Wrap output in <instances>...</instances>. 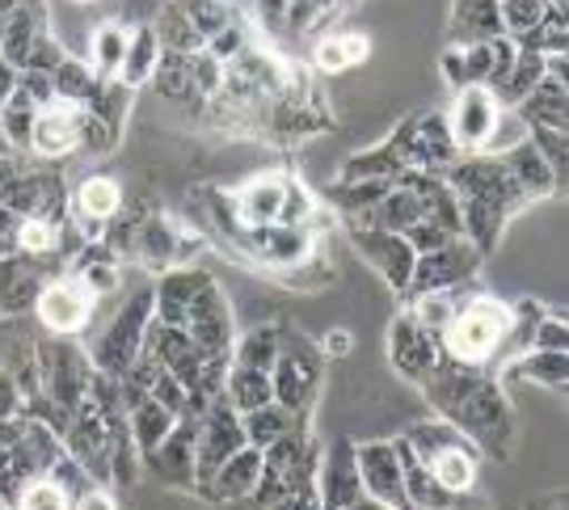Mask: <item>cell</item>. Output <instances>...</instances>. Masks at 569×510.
Returning a JSON list of instances; mask_svg holds the SVG:
<instances>
[{
  "instance_id": "6da1fadb",
  "label": "cell",
  "mask_w": 569,
  "mask_h": 510,
  "mask_svg": "<svg viewBox=\"0 0 569 510\" xmlns=\"http://www.w3.org/2000/svg\"><path fill=\"white\" fill-rule=\"evenodd\" d=\"M422 392L435 413L451 422L472 448L489 451L493 460H507L515 439V409H510L507 384H498L481 368H465L456 359H439V368L422 380Z\"/></svg>"
},
{
  "instance_id": "7a4b0ae2",
  "label": "cell",
  "mask_w": 569,
  "mask_h": 510,
  "mask_svg": "<svg viewBox=\"0 0 569 510\" xmlns=\"http://www.w3.org/2000/svg\"><path fill=\"white\" fill-rule=\"evenodd\" d=\"M439 178L451 186V194L460 203V237L481 258H489L498 249L510 216L531 203L528 194L519 190V182L510 178V169L493 152L456 157Z\"/></svg>"
},
{
  "instance_id": "3957f363",
  "label": "cell",
  "mask_w": 569,
  "mask_h": 510,
  "mask_svg": "<svg viewBox=\"0 0 569 510\" xmlns=\"http://www.w3.org/2000/svg\"><path fill=\"white\" fill-rule=\"evenodd\" d=\"M507 333H510V304L472 291L465 304H456V317L443 329L439 347H443L448 359L465 363V368H481L489 376L498 350L507 342Z\"/></svg>"
},
{
  "instance_id": "277c9868",
  "label": "cell",
  "mask_w": 569,
  "mask_h": 510,
  "mask_svg": "<svg viewBox=\"0 0 569 510\" xmlns=\"http://www.w3.org/2000/svg\"><path fill=\"white\" fill-rule=\"evenodd\" d=\"M321 384H326V354L300 329L279 326V354H274V368H270L274 406L308 418L317 397H321Z\"/></svg>"
},
{
  "instance_id": "5b68a950",
  "label": "cell",
  "mask_w": 569,
  "mask_h": 510,
  "mask_svg": "<svg viewBox=\"0 0 569 510\" xmlns=\"http://www.w3.org/2000/svg\"><path fill=\"white\" fill-rule=\"evenodd\" d=\"M148 326H152V287L136 291V296L122 304V312H114V321L102 329V338L93 342V354H89V359H93V371H102L110 380L127 376V368L140 359Z\"/></svg>"
},
{
  "instance_id": "8992f818",
  "label": "cell",
  "mask_w": 569,
  "mask_h": 510,
  "mask_svg": "<svg viewBox=\"0 0 569 510\" xmlns=\"http://www.w3.org/2000/svg\"><path fill=\"white\" fill-rule=\"evenodd\" d=\"M388 143L397 148V157L406 161V169H427V173H443L460 157L456 143H451L443 110H418V114H409L406 123L388 136Z\"/></svg>"
},
{
  "instance_id": "52a82bcc",
  "label": "cell",
  "mask_w": 569,
  "mask_h": 510,
  "mask_svg": "<svg viewBox=\"0 0 569 510\" xmlns=\"http://www.w3.org/2000/svg\"><path fill=\"white\" fill-rule=\"evenodd\" d=\"M241 448H244L241 413L228 406L224 397H216L199 413V434H194V490H203L207 481L216 477V469Z\"/></svg>"
},
{
  "instance_id": "ba28073f",
  "label": "cell",
  "mask_w": 569,
  "mask_h": 510,
  "mask_svg": "<svg viewBox=\"0 0 569 510\" xmlns=\"http://www.w3.org/2000/svg\"><path fill=\"white\" fill-rule=\"evenodd\" d=\"M186 338L203 350L207 359H228L232 363V342H237V326H232V304L216 287V279L194 296V304L186 308Z\"/></svg>"
},
{
  "instance_id": "9c48e42d",
  "label": "cell",
  "mask_w": 569,
  "mask_h": 510,
  "mask_svg": "<svg viewBox=\"0 0 569 510\" xmlns=\"http://www.w3.org/2000/svg\"><path fill=\"white\" fill-rule=\"evenodd\" d=\"M481 253L468 246L465 237H456L448 246L430 249V253H418L413 262V274H409L406 300L413 296H427V291H451V287H465L477 270H481Z\"/></svg>"
},
{
  "instance_id": "30bf717a",
  "label": "cell",
  "mask_w": 569,
  "mask_h": 510,
  "mask_svg": "<svg viewBox=\"0 0 569 510\" xmlns=\"http://www.w3.org/2000/svg\"><path fill=\"white\" fill-rule=\"evenodd\" d=\"M443 119H448L451 143H456L460 157L486 152L493 131H498V119H502V102L489 89H481V84H468V89L456 93L451 110H443Z\"/></svg>"
},
{
  "instance_id": "8fae6325",
  "label": "cell",
  "mask_w": 569,
  "mask_h": 510,
  "mask_svg": "<svg viewBox=\"0 0 569 510\" xmlns=\"http://www.w3.org/2000/svg\"><path fill=\"white\" fill-rule=\"evenodd\" d=\"M0 203L9 207L18 220H68V194H63L60 173L30 169L0 190Z\"/></svg>"
},
{
  "instance_id": "7c38bea8",
  "label": "cell",
  "mask_w": 569,
  "mask_h": 510,
  "mask_svg": "<svg viewBox=\"0 0 569 510\" xmlns=\"http://www.w3.org/2000/svg\"><path fill=\"white\" fill-rule=\"evenodd\" d=\"M350 246L359 249V258H363L380 279H385L392 291H401L406 296L409 287V274H413V262H418V253L409 249V241L401 232H385V228H359L350 224Z\"/></svg>"
},
{
  "instance_id": "4fadbf2b",
  "label": "cell",
  "mask_w": 569,
  "mask_h": 510,
  "mask_svg": "<svg viewBox=\"0 0 569 510\" xmlns=\"http://www.w3.org/2000/svg\"><path fill=\"white\" fill-rule=\"evenodd\" d=\"M34 312H39V321L56 338H68V333H81L89 326V317H93V291L77 279V274H68V279H47V287L39 291V300H34Z\"/></svg>"
},
{
  "instance_id": "5bb4252c",
  "label": "cell",
  "mask_w": 569,
  "mask_h": 510,
  "mask_svg": "<svg viewBox=\"0 0 569 510\" xmlns=\"http://www.w3.org/2000/svg\"><path fill=\"white\" fill-rule=\"evenodd\" d=\"M388 359H392V368L406 376L409 384H422L430 371L439 368V359H443V347H439V338L422 329L409 312H397L392 317V329H388Z\"/></svg>"
},
{
  "instance_id": "9a60e30c",
  "label": "cell",
  "mask_w": 569,
  "mask_h": 510,
  "mask_svg": "<svg viewBox=\"0 0 569 510\" xmlns=\"http://www.w3.org/2000/svg\"><path fill=\"white\" fill-rule=\"evenodd\" d=\"M355 460H359V481L363 493L385 502L388 510H409L406 481H401V460L392 439H371V443H355Z\"/></svg>"
},
{
  "instance_id": "2e32d148",
  "label": "cell",
  "mask_w": 569,
  "mask_h": 510,
  "mask_svg": "<svg viewBox=\"0 0 569 510\" xmlns=\"http://www.w3.org/2000/svg\"><path fill=\"white\" fill-rule=\"evenodd\" d=\"M81 136H84V106L77 102H47L34 114V127H30V148L47 157V161H56V157H72L77 148H81Z\"/></svg>"
},
{
  "instance_id": "e0dca14e",
  "label": "cell",
  "mask_w": 569,
  "mask_h": 510,
  "mask_svg": "<svg viewBox=\"0 0 569 510\" xmlns=\"http://www.w3.org/2000/svg\"><path fill=\"white\" fill-rule=\"evenodd\" d=\"M194 434H199V413H186L164 434V443L152 456H143V464L161 477L164 486L194 490Z\"/></svg>"
},
{
  "instance_id": "ac0fdd59",
  "label": "cell",
  "mask_w": 569,
  "mask_h": 510,
  "mask_svg": "<svg viewBox=\"0 0 569 510\" xmlns=\"http://www.w3.org/2000/svg\"><path fill=\"white\" fill-rule=\"evenodd\" d=\"M122 211V190L110 178H84L77 194L68 199V216L84 241H102L106 224H114Z\"/></svg>"
},
{
  "instance_id": "d6986e66",
  "label": "cell",
  "mask_w": 569,
  "mask_h": 510,
  "mask_svg": "<svg viewBox=\"0 0 569 510\" xmlns=\"http://www.w3.org/2000/svg\"><path fill=\"white\" fill-rule=\"evenodd\" d=\"M317 493H321V510H346L355 507L359 498H367L350 439H333L329 456L317 464Z\"/></svg>"
},
{
  "instance_id": "ffe728a7",
  "label": "cell",
  "mask_w": 569,
  "mask_h": 510,
  "mask_svg": "<svg viewBox=\"0 0 569 510\" xmlns=\"http://www.w3.org/2000/svg\"><path fill=\"white\" fill-rule=\"evenodd\" d=\"M42 34H47V9H42V0H18L9 13H0V60L13 63L21 72Z\"/></svg>"
},
{
  "instance_id": "44dd1931",
  "label": "cell",
  "mask_w": 569,
  "mask_h": 510,
  "mask_svg": "<svg viewBox=\"0 0 569 510\" xmlns=\"http://www.w3.org/2000/svg\"><path fill=\"white\" fill-rule=\"evenodd\" d=\"M287 173H262L253 182H244L237 194H228L232 203V216H237V228H262V224H279V211H283V194H287Z\"/></svg>"
},
{
  "instance_id": "7402d4cb",
  "label": "cell",
  "mask_w": 569,
  "mask_h": 510,
  "mask_svg": "<svg viewBox=\"0 0 569 510\" xmlns=\"http://www.w3.org/2000/svg\"><path fill=\"white\" fill-rule=\"evenodd\" d=\"M42 287H47L42 262L26 258V253H9V258H0V312L18 317V312H26V308H34Z\"/></svg>"
},
{
  "instance_id": "603a6c76",
  "label": "cell",
  "mask_w": 569,
  "mask_h": 510,
  "mask_svg": "<svg viewBox=\"0 0 569 510\" xmlns=\"http://www.w3.org/2000/svg\"><path fill=\"white\" fill-rule=\"evenodd\" d=\"M493 157L507 164L510 178L519 182V190L528 194L531 203H536V199H552V194H561V190H557V178H552V169L545 164V157L536 152V143H531L528 136H523V140H515L510 148H502V152H493Z\"/></svg>"
},
{
  "instance_id": "cb8c5ba5",
  "label": "cell",
  "mask_w": 569,
  "mask_h": 510,
  "mask_svg": "<svg viewBox=\"0 0 569 510\" xmlns=\"http://www.w3.org/2000/svg\"><path fill=\"white\" fill-rule=\"evenodd\" d=\"M258 472H262V451L244 443L237 456H228L224 464L216 469V477L199 493H207L211 502H244L258 486Z\"/></svg>"
},
{
  "instance_id": "d4e9b609",
  "label": "cell",
  "mask_w": 569,
  "mask_h": 510,
  "mask_svg": "<svg viewBox=\"0 0 569 510\" xmlns=\"http://www.w3.org/2000/svg\"><path fill=\"white\" fill-rule=\"evenodd\" d=\"M460 56H465V72H468V84H481V89H498V84L507 81V72L515 68V56H519V42L515 39H489V42H472V47H460Z\"/></svg>"
},
{
  "instance_id": "484cf974",
  "label": "cell",
  "mask_w": 569,
  "mask_h": 510,
  "mask_svg": "<svg viewBox=\"0 0 569 510\" xmlns=\"http://www.w3.org/2000/svg\"><path fill=\"white\" fill-rule=\"evenodd\" d=\"M493 380H498V384H507V380H531V384H545L549 392H566L569 354L566 350H523V354L510 359Z\"/></svg>"
},
{
  "instance_id": "4316f807",
  "label": "cell",
  "mask_w": 569,
  "mask_h": 510,
  "mask_svg": "<svg viewBox=\"0 0 569 510\" xmlns=\"http://www.w3.org/2000/svg\"><path fill=\"white\" fill-rule=\"evenodd\" d=\"M502 39L498 0H456L451 4V42L448 47H472V42Z\"/></svg>"
},
{
  "instance_id": "83f0119b",
  "label": "cell",
  "mask_w": 569,
  "mask_h": 510,
  "mask_svg": "<svg viewBox=\"0 0 569 510\" xmlns=\"http://www.w3.org/2000/svg\"><path fill=\"white\" fill-rule=\"evenodd\" d=\"M519 123L523 127H552V131H566L569 119V98H566V81H557L545 72V81L531 89L523 102L515 106Z\"/></svg>"
},
{
  "instance_id": "f1b7e54d",
  "label": "cell",
  "mask_w": 569,
  "mask_h": 510,
  "mask_svg": "<svg viewBox=\"0 0 569 510\" xmlns=\"http://www.w3.org/2000/svg\"><path fill=\"white\" fill-rule=\"evenodd\" d=\"M427 469L448 498H465L477 486V451H472V443H456V448L435 451L427 460Z\"/></svg>"
},
{
  "instance_id": "f546056e",
  "label": "cell",
  "mask_w": 569,
  "mask_h": 510,
  "mask_svg": "<svg viewBox=\"0 0 569 510\" xmlns=\"http://www.w3.org/2000/svg\"><path fill=\"white\" fill-rule=\"evenodd\" d=\"M157 60H161L157 30H152V26H136V30L127 34V56H122V68H119V77H114V81L127 84V89H140V84L152 81Z\"/></svg>"
},
{
  "instance_id": "4dcf8cb0",
  "label": "cell",
  "mask_w": 569,
  "mask_h": 510,
  "mask_svg": "<svg viewBox=\"0 0 569 510\" xmlns=\"http://www.w3.org/2000/svg\"><path fill=\"white\" fill-rule=\"evenodd\" d=\"M173 422H178V418H173L164 406H157L152 397H148V401H140V406L127 409V427H131V443H136V451H140V460L161 448L164 434L173 430Z\"/></svg>"
},
{
  "instance_id": "1f68e13d",
  "label": "cell",
  "mask_w": 569,
  "mask_h": 510,
  "mask_svg": "<svg viewBox=\"0 0 569 510\" xmlns=\"http://www.w3.org/2000/svg\"><path fill=\"white\" fill-rule=\"evenodd\" d=\"M224 397L228 406L237 409V413H249V409H262L274 401V388H270V371H253V368H228L224 376Z\"/></svg>"
},
{
  "instance_id": "d6a6232c",
  "label": "cell",
  "mask_w": 569,
  "mask_h": 510,
  "mask_svg": "<svg viewBox=\"0 0 569 510\" xmlns=\"http://www.w3.org/2000/svg\"><path fill=\"white\" fill-rule=\"evenodd\" d=\"M51 89H56V98L60 102H77V106H93L98 98H102V89H106V81L89 68V63H81V60H68L51 72Z\"/></svg>"
},
{
  "instance_id": "836d02e7",
  "label": "cell",
  "mask_w": 569,
  "mask_h": 510,
  "mask_svg": "<svg viewBox=\"0 0 569 510\" xmlns=\"http://www.w3.org/2000/svg\"><path fill=\"white\" fill-rule=\"evenodd\" d=\"M540 81H545V56H540V51H528V47H519L515 68L507 72V81L493 89V98L502 102V110H515V106L523 102Z\"/></svg>"
},
{
  "instance_id": "e575fe53",
  "label": "cell",
  "mask_w": 569,
  "mask_h": 510,
  "mask_svg": "<svg viewBox=\"0 0 569 510\" xmlns=\"http://www.w3.org/2000/svg\"><path fill=\"white\" fill-rule=\"evenodd\" d=\"M296 422H308V418H300V413H287V409L274 406V401H270V406H262V409H249V413H241L244 443H249V448H258V451H266L274 439H283Z\"/></svg>"
},
{
  "instance_id": "d590c367",
  "label": "cell",
  "mask_w": 569,
  "mask_h": 510,
  "mask_svg": "<svg viewBox=\"0 0 569 510\" xmlns=\"http://www.w3.org/2000/svg\"><path fill=\"white\" fill-rule=\"evenodd\" d=\"M397 173H406V161L397 157V148L392 143H376V148H367V152H355L350 161L342 164V173H338V182H367V178H397Z\"/></svg>"
},
{
  "instance_id": "8d00e7d4",
  "label": "cell",
  "mask_w": 569,
  "mask_h": 510,
  "mask_svg": "<svg viewBox=\"0 0 569 510\" xmlns=\"http://www.w3.org/2000/svg\"><path fill=\"white\" fill-rule=\"evenodd\" d=\"M157 42H161V51H178V56H199L207 42H203V34L186 21V13L169 0L161 9V18H157Z\"/></svg>"
},
{
  "instance_id": "74e56055",
  "label": "cell",
  "mask_w": 569,
  "mask_h": 510,
  "mask_svg": "<svg viewBox=\"0 0 569 510\" xmlns=\"http://www.w3.org/2000/svg\"><path fill=\"white\" fill-rule=\"evenodd\" d=\"M274 354H279V326H258L232 342V363L237 368L270 371L274 368Z\"/></svg>"
},
{
  "instance_id": "f35d334b",
  "label": "cell",
  "mask_w": 569,
  "mask_h": 510,
  "mask_svg": "<svg viewBox=\"0 0 569 510\" xmlns=\"http://www.w3.org/2000/svg\"><path fill=\"white\" fill-rule=\"evenodd\" d=\"M127 34H131V30H122V21L98 26V34H93V72H98L102 81H114V77H119L122 56H127Z\"/></svg>"
},
{
  "instance_id": "ab89813d",
  "label": "cell",
  "mask_w": 569,
  "mask_h": 510,
  "mask_svg": "<svg viewBox=\"0 0 569 510\" xmlns=\"http://www.w3.org/2000/svg\"><path fill=\"white\" fill-rule=\"evenodd\" d=\"M173 4H178L186 13V21L203 34V42L216 39L224 26H232V21L241 18V13L232 9V0H173Z\"/></svg>"
},
{
  "instance_id": "60d3db41",
  "label": "cell",
  "mask_w": 569,
  "mask_h": 510,
  "mask_svg": "<svg viewBox=\"0 0 569 510\" xmlns=\"http://www.w3.org/2000/svg\"><path fill=\"white\" fill-rule=\"evenodd\" d=\"M549 0H498V18H502V34L515 42H523L545 21Z\"/></svg>"
},
{
  "instance_id": "b9f144b4",
  "label": "cell",
  "mask_w": 569,
  "mask_h": 510,
  "mask_svg": "<svg viewBox=\"0 0 569 510\" xmlns=\"http://www.w3.org/2000/svg\"><path fill=\"white\" fill-rule=\"evenodd\" d=\"M152 84L161 98H190L194 93V81H190V56H178V51H161L157 60V72H152Z\"/></svg>"
},
{
  "instance_id": "7bdbcfd3",
  "label": "cell",
  "mask_w": 569,
  "mask_h": 510,
  "mask_svg": "<svg viewBox=\"0 0 569 510\" xmlns=\"http://www.w3.org/2000/svg\"><path fill=\"white\" fill-rule=\"evenodd\" d=\"M528 140L536 143V152H540V157H545V164L552 169V178H557V190L566 194V178H569L566 131H552V127H528Z\"/></svg>"
},
{
  "instance_id": "ee69618b",
  "label": "cell",
  "mask_w": 569,
  "mask_h": 510,
  "mask_svg": "<svg viewBox=\"0 0 569 510\" xmlns=\"http://www.w3.org/2000/svg\"><path fill=\"white\" fill-rule=\"evenodd\" d=\"M566 9H557V4H549V13H545V21L531 30L528 39L519 42V47H528V51H540V56H566Z\"/></svg>"
},
{
  "instance_id": "f6af8a7d",
  "label": "cell",
  "mask_w": 569,
  "mask_h": 510,
  "mask_svg": "<svg viewBox=\"0 0 569 510\" xmlns=\"http://www.w3.org/2000/svg\"><path fill=\"white\" fill-rule=\"evenodd\" d=\"M13 510H72V498L51 477H39L13 498Z\"/></svg>"
},
{
  "instance_id": "bcb514c9",
  "label": "cell",
  "mask_w": 569,
  "mask_h": 510,
  "mask_svg": "<svg viewBox=\"0 0 569 510\" xmlns=\"http://www.w3.org/2000/svg\"><path fill=\"white\" fill-rule=\"evenodd\" d=\"M249 42H253V30H249V21H244V18H237L232 26H224V30L216 34V39H207L203 51L211 56V60L232 63L244 51V47H249Z\"/></svg>"
},
{
  "instance_id": "7dc6e473",
  "label": "cell",
  "mask_w": 569,
  "mask_h": 510,
  "mask_svg": "<svg viewBox=\"0 0 569 510\" xmlns=\"http://www.w3.org/2000/svg\"><path fill=\"white\" fill-rule=\"evenodd\" d=\"M190 81H194V93H203V98H216V93H220V84H224V63L211 60L207 51L190 56Z\"/></svg>"
},
{
  "instance_id": "c3c4849f",
  "label": "cell",
  "mask_w": 569,
  "mask_h": 510,
  "mask_svg": "<svg viewBox=\"0 0 569 510\" xmlns=\"http://www.w3.org/2000/svg\"><path fill=\"white\" fill-rule=\"evenodd\" d=\"M401 237L409 241V249H413V253H430V249H439V246H448V241H456L460 232H451V228L435 224V220H418V224L406 228Z\"/></svg>"
},
{
  "instance_id": "681fc988",
  "label": "cell",
  "mask_w": 569,
  "mask_h": 510,
  "mask_svg": "<svg viewBox=\"0 0 569 510\" xmlns=\"http://www.w3.org/2000/svg\"><path fill=\"white\" fill-rule=\"evenodd\" d=\"M312 68H317V72H326V77H338V72H346V68H355L350 56H346V47H342V34L321 39L317 47H312Z\"/></svg>"
},
{
  "instance_id": "f907efd6",
  "label": "cell",
  "mask_w": 569,
  "mask_h": 510,
  "mask_svg": "<svg viewBox=\"0 0 569 510\" xmlns=\"http://www.w3.org/2000/svg\"><path fill=\"white\" fill-rule=\"evenodd\" d=\"M531 350H569L566 317H557V312H545V317L536 321V333H531Z\"/></svg>"
},
{
  "instance_id": "816d5d0a",
  "label": "cell",
  "mask_w": 569,
  "mask_h": 510,
  "mask_svg": "<svg viewBox=\"0 0 569 510\" xmlns=\"http://www.w3.org/2000/svg\"><path fill=\"white\" fill-rule=\"evenodd\" d=\"M439 68H443V81L460 93V89H468V72H465V56H460V47H448L443 51V60H439Z\"/></svg>"
},
{
  "instance_id": "f5cc1de1",
  "label": "cell",
  "mask_w": 569,
  "mask_h": 510,
  "mask_svg": "<svg viewBox=\"0 0 569 510\" xmlns=\"http://www.w3.org/2000/svg\"><path fill=\"white\" fill-rule=\"evenodd\" d=\"M18 228H21V220L9 211V207L0 203V258L18 253Z\"/></svg>"
},
{
  "instance_id": "db71d44e",
  "label": "cell",
  "mask_w": 569,
  "mask_h": 510,
  "mask_svg": "<svg viewBox=\"0 0 569 510\" xmlns=\"http://www.w3.org/2000/svg\"><path fill=\"white\" fill-rule=\"evenodd\" d=\"M350 347H355V338H350L346 329H333V333H326V338L317 342V350L326 354V363H329V359H346V354H350Z\"/></svg>"
},
{
  "instance_id": "11a10c76",
  "label": "cell",
  "mask_w": 569,
  "mask_h": 510,
  "mask_svg": "<svg viewBox=\"0 0 569 510\" xmlns=\"http://www.w3.org/2000/svg\"><path fill=\"white\" fill-rule=\"evenodd\" d=\"M253 9H258V18H262L266 30H279L283 26V13L291 9V0H249Z\"/></svg>"
},
{
  "instance_id": "9f6ffc18",
  "label": "cell",
  "mask_w": 569,
  "mask_h": 510,
  "mask_svg": "<svg viewBox=\"0 0 569 510\" xmlns=\"http://www.w3.org/2000/svg\"><path fill=\"white\" fill-rule=\"evenodd\" d=\"M72 510H119V502L110 498L106 486H93V490H84L81 498L72 502Z\"/></svg>"
},
{
  "instance_id": "6f0895ef",
  "label": "cell",
  "mask_w": 569,
  "mask_h": 510,
  "mask_svg": "<svg viewBox=\"0 0 569 510\" xmlns=\"http://www.w3.org/2000/svg\"><path fill=\"white\" fill-rule=\"evenodd\" d=\"M342 47L346 56H350V63H363L371 56V39L367 34H342Z\"/></svg>"
},
{
  "instance_id": "680465c9",
  "label": "cell",
  "mask_w": 569,
  "mask_h": 510,
  "mask_svg": "<svg viewBox=\"0 0 569 510\" xmlns=\"http://www.w3.org/2000/svg\"><path fill=\"white\" fill-rule=\"evenodd\" d=\"M13 89H18V68L13 63L0 60V106L13 98Z\"/></svg>"
},
{
  "instance_id": "91938a15",
  "label": "cell",
  "mask_w": 569,
  "mask_h": 510,
  "mask_svg": "<svg viewBox=\"0 0 569 510\" xmlns=\"http://www.w3.org/2000/svg\"><path fill=\"white\" fill-rule=\"evenodd\" d=\"M13 178H18V161L13 157H0V190L13 182Z\"/></svg>"
},
{
  "instance_id": "94428289",
  "label": "cell",
  "mask_w": 569,
  "mask_h": 510,
  "mask_svg": "<svg viewBox=\"0 0 569 510\" xmlns=\"http://www.w3.org/2000/svg\"><path fill=\"white\" fill-rule=\"evenodd\" d=\"M346 510H388L385 502H376V498H359L355 507H346Z\"/></svg>"
},
{
  "instance_id": "6125c7cd",
  "label": "cell",
  "mask_w": 569,
  "mask_h": 510,
  "mask_svg": "<svg viewBox=\"0 0 569 510\" xmlns=\"http://www.w3.org/2000/svg\"><path fill=\"white\" fill-rule=\"evenodd\" d=\"M439 510H486V507H481V502H465V507H460V502H451V507H439Z\"/></svg>"
},
{
  "instance_id": "be15d7a7",
  "label": "cell",
  "mask_w": 569,
  "mask_h": 510,
  "mask_svg": "<svg viewBox=\"0 0 569 510\" xmlns=\"http://www.w3.org/2000/svg\"><path fill=\"white\" fill-rule=\"evenodd\" d=\"M13 152V143H9V136H4V127H0V157H9Z\"/></svg>"
},
{
  "instance_id": "e7e4bbea",
  "label": "cell",
  "mask_w": 569,
  "mask_h": 510,
  "mask_svg": "<svg viewBox=\"0 0 569 510\" xmlns=\"http://www.w3.org/2000/svg\"><path fill=\"white\" fill-rule=\"evenodd\" d=\"M308 4H317L321 13H329V9H333V4H342V0H308Z\"/></svg>"
},
{
  "instance_id": "03108f58",
  "label": "cell",
  "mask_w": 569,
  "mask_h": 510,
  "mask_svg": "<svg viewBox=\"0 0 569 510\" xmlns=\"http://www.w3.org/2000/svg\"><path fill=\"white\" fill-rule=\"evenodd\" d=\"M0 510H13V507H9V498H4V493H0Z\"/></svg>"
},
{
  "instance_id": "003e7915",
  "label": "cell",
  "mask_w": 569,
  "mask_h": 510,
  "mask_svg": "<svg viewBox=\"0 0 569 510\" xmlns=\"http://www.w3.org/2000/svg\"><path fill=\"white\" fill-rule=\"evenodd\" d=\"M549 4H557V9H566V0H549Z\"/></svg>"
}]
</instances>
